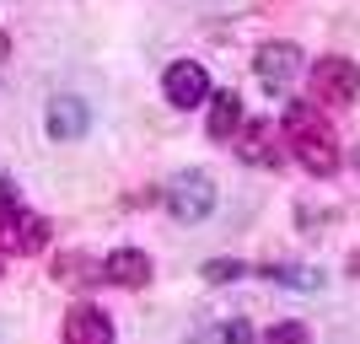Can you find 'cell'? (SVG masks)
<instances>
[{
	"label": "cell",
	"instance_id": "9c48e42d",
	"mask_svg": "<svg viewBox=\"0 0 360 344\" xmlns=\"http://www.w3.org/2000/svg\"><path fill=\"white\" fill-rule=\"evenodd\" d=\"M65 339L70 344H108L113 339V323H108L97 307H75V312L65 317Z\"/></svg>",
	"mask_w": 360,
	"mask_h": 344
},
{
	"label": "cell",
	"instance_id": "277c9868",
	"mask_svg": "<svg viewBox=\"0 0 360 344\" xmlns=\"http://www.w3.org/2000/svg\"><path fill=\"white\" fill-rule=\"evenodd\" d=\"M312 97L328 108H349L360 97V65L355 60H339V54H328V60L312 65Z\"/></svg>",
	"mask_w": 360,
	"mask_h": 344
},
{
	"label": "cell",
	"instance_id": "8992f818",
	"mask_svg": "<svg viewBox=\"0 0 360 344\" xmlns=\"http://www.w3.org/2000/svg\"><path fill=\"white\" fill-rule=\"evenodd\" d=\"M162 91L172 108H199V103H210V75H205L199 60H178V65H167Z\"/></svg>",
	"mask_w": 360,
	"mask_h": 344
},
{
	"label": "cell",
	"instance_id": "9a60e30c",
	"mask_svg": "<svg viewBox=\"0 0 360 344\" xmlns=\"http://www.w3.org/2000/svg\"><path fill=\"white\" fill-rule=\"evenodd\" d=\"M215 333H221V339H248V333H253V329H248V323H221V329H215Z\"/></svg>",
	"mask_w": 360,
	"mask_h": 344
},
{
	"label": "cell",
	"instance_id": "ac0fdd59",
	"mask_svg": "<svg viewBox=\"0 0 360 344\" xmlns=\"http://www.w3.org/2000/svg\"><path fill=\"white\" fill-rule=\"evenodd\" d=\"M349 274H355V280H360V253H355V258H349Z\"/></svg>",
	"mask_w": 360,
	"mask_h": 344
},
{
	"label": "cell",
	"instance_id": "7c38bea8",
	"mask_svg": "<svg viewBox=\"0 0 360 344\" xmlns=\"http://www.w3.org/2000/svg\"><path fill=\"white\" fill-rule=\"evenodd\" d=\"M54 280H65V285H91V280H103V264H86L81 253H70V258H60V264H54Z\"/></svg>",
	"mask_w": 360,
	"mask_h": 344
},
{
	"label": "cell",
	"instance_id": "2e32d148",
	"mask_svg": "<svg viewBox=\"0 0 360 344\" xmlns=\"http://www.w3.org/2000/svg\"><path fill=\"white\" fill-rule=\"evenodd\" d=\"M11 199H16V183L6 178V172H0V205H11Z\"/></svg>",
	"mask_w": 360,
	"mask_h": 344
},
{
	"label": "cell",
	"instance_id": "30bf717a",
	"mask_svg": "<svg viewBox=\"0 0 360 344\" xmlns=\"http://www.w3.org/2000/svg\"><path fill=\"white\" fill-rule=\"evenodd\" d=\"M49 135L54 140L86 135V103H81V97H54V103H49Z\"/></svg>",
	"mask_w": 360,
	"mask_h": 344
},
{
	"label": "cell",
	"instance_id": "ba28073f",
	"mask_svg": "<svg viewBox=\"0 0 360 344\" xmlns=\"http://www.w3.org/2000/svg\"><path fill=\"white\" fill-rule=\"evenodd\" d=\"M103 280L108 285H124V291H140L150 280V258L140 248H119V253L103 258Z\"/></svg>",
	"mask_w": 360,
	"mask_h": 344
},
{
	"label": "cell",
	"instance_id": "4fadbf2b",
	"mask_svg": "<svg viewBox=\"0 0 360 344\" xmlns=\"http://www.w3.org/2000/svg\"><path fill=\"white\" fill-rule=\"evenodd\" d=\"M264 274H274V280H290V285H323V274H317V269H264Z\"/></svg>",
	"mask_w": 360,
	"mask_h": 344
},
{
	"label": "cell",
	"instance_id": "5bb4252c",
	"mask_svg": "<svg viewBox=\"0 0 360 344\" xmlns=\"http://www.w3.org/2000/svg\"><path fill=\"white\" fill-rule=\"evenodd\" d=\"M269 339H307V323H280V329H269Z\"/></svg>",
	"mask_w": 360,
	"mask_h": 344
},
{
	"label": "cell",
	"instance_id": "d6986e66",
	"mask_svg": "<svg viewBox=\"0 0 360 344\" xmlns=\"http://www.w3.org/2000/svg\"><path fill=\"white\" fill-rule=\"evenodd\" d=\"M355 167H360V156H355Z\"/></svg>",
	"mask_w": 360,
	"mask_h": 344
},
{
	"label": "cell",
	"instance_id": "e0dca14e",
	"mask_svg": "<svg viewBox=\"0 0 360 344\" xmlns=\"http://www.w3.org/2000/svg\"><path fill=\"white\" fill-rule=\"evenodd\" d=\"M6 54H11V38H6V32H0V65H6Z\"/></svg>",
	"mask_w": 360,
	"mask_h": 344
},
{
	"label": "cell",
	"instance_id": "7a4b0ae2",
	"mask_svg": "<svg viewBox=\"0 0 360 344\" xmlns=\"http://www.w3.org/2000/svg\"><path fill=\"white\" fill-rule=\"evenodd\" d=\"M44 248H49V221L38 210H22L16 199L0 205V253L27 258V253H44Z\"/></svg>",
	"mask_w": 360,
	"mask_h": 344
},
{
	"label": "cell",
	"instance_id": "5b68a950",
	"mask_svg": "<svg viewBox=\"0 0 360 344\" xmlns=\"http://www.w3.org/2000/svg\"><path fill=\"white\" fill-rule=\"evenodd\" d=\"M231 146H237V156H242L248 167H264V172H274V167H280V156H285V146H280V129H274L269 119L242 124L237 135H231Z\"/></svg>",
	"mask_w": 360,
	"mask_h": 344
},
{
	"label": "cell",
	"instance_id": "8fae6325",
	"mask_svg": "<svg viewBox=\"0 0 360 344\" xmlns=\"http://www.w3.org/2000/svg\"><path fill=\"white\" fill-rule=\"evenodd\" d=\"M210 140H231L242 129V103H237V91H210Z\"/></svg>",
	"mask_w": 360,
	"mask_h": 344
},
{
	"label": "cell",
	"instance_id": "3957f363",
	"mask_svg": "<svg viewBox=\"0 0 360 344\" xmlns=\"http://www.w3.org/2000/svg\"><path fill=\"white\" fill-rule=\"evenodd\" d=\"M162 199H167V210L178 215V221H205L215 210V183H210V172H172V183L162 189Z\"/></svg>",
	"mask_w": 360,
	"mask_h": 344
},
{
	"label": "cell",
	"instance_id": "52a82bcc",
	"mask_svg": "<svg viewBox=\"0 0 360 344\" xmlns=\"http://www.w3.org/2000/svg\"><path fill=\"white\" fill-rule=\"evenodd\" d=\"M253 70H258V81H264V91H285L290 81H296V70H301V49L296 44H264L253 54Z\"/></svg>",
	"mask_w": 360,
	"mask_h": 344
},
{
	"label": "cell",
	"instance_id": "6da1fadb",
	"mask_svg": "<svg viewBox=\"0 0 360 344\" xmlns=\"http://www.w3.org/2000/svg\"><path fill=\"white\" fill-rule=\"evenodd\" d=\"M285 140L290 151H296V162L307 167V172H317V178H333L339 172V135H333V124L317 113V108L296 103L285 113Z\"/></svg>",
	"mask_w": 360,
	"mask_h": 344
}]
</instances>
